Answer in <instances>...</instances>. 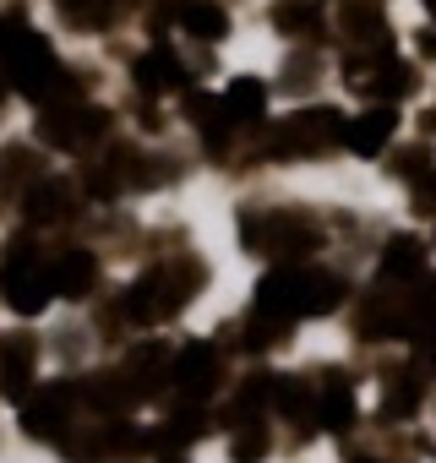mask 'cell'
Here are the masks:
<instances>
[{
	"label": "cell",
	"instance_id": "7c38bea8",
	"mask_svg": "<svg viewBox=\"0 0 436 463\" xmlns=\"http://www.w3.org/2000/svg\"><path fill=\"white\" fill-rule=\"evenodd\" d=\"M66 420H71V392L66 387H44V392H33L23 403V430L33 441H55L66 430Z\"/></svg>",
	"mask_w": 436,
	"mask_h": 463
},
{
	"label": "cell",
	"instance_id": "9c48e42d",
	"mask_svg": "<svg viewBox=\"0 0 436 463\" xmlns=\"http://www.w3.org/2000/svg\"><path fill=\"white\" fill-rule=\"evenodd\" d=\"M268 28L284 44H317L327 17H322V0H268Z\"/></svg>",
	"mask_w": 436,
	"mask_h": 463
},
{
	"label": "cell",
	"instance_id": "6da1fadb",
	"mask_svg": "<svg viewBox=\"0 0 436 463\" xmlns=\"http://www.w3.org/2000/svg\"><path fill=\"white\" fill-rule=\"evenodd\" d=\"M344 300V284L322 268H279L257 284V317L279 322V327H295L306 317H327L333 306Z\"/></svg>",
	"mask_w": 436,
	"mask_h": 463
},
{
	"label": "cell",
	"instance_id": "277c9868",
	"mask_svg": "<svg viewBox=\"0 0 436 463\" xmlns=\"http://www.w3.org/2000/svg\"><path fill=\"white\" fill-rule=\"evenodd\" d=\"M131 88L142 99H169V93H185V61L164 44V39H147V50L131 61Z\"/></svg>",
	"mask_w": 436,
	"mask_h": 463
},
{
	"label": "cell",
	"instance_id": "5bb4252c",
	"mask_svg": "<svg viewBox=\"0 0 436 463\" xmlns=\"http://www.w3.org/2000/svg\"><path fill=\"white\" fill-rule=\"evenodd\" d=\"M317 420H322L327 430H349V425H355V387H349L344 376H327V382H322V392H317Z\"/></svg>",
	"mask_w": 436,
	"mask_h": 463
},
{
	"label": "cell",
	"instance_id": "3957f363",
	"mask_svg": "<svg viewBox=\"0 0 436 463\" xmlns=\"http://www.w3.org/2000/svg\"><path fill=\"white\" fill-rule=\"evenodd\" d=\"M327 147H344V115L333 104H311V109H295L284 126H279V153L284 158H317Z\"/></svg>",
	"mask_w": 436,
	"mask_h": 463
},
{
	"label": "cell",
	"instance_id": "7a4b0ae2",
	"mask_svg": "<svg viewBox=\"0 0 436 463\" xmlns=\"http://www.w3.org/2000/svg\"><path fill=\"white\" fill-rule=\"evenodd\" d=\"M0 306L12 317H44L55 306V284H50V257L33 241H6L0 251Z\"/></svg>",
	"mask_w": 436,
	"mask_h": 463
},
{
	"label": "cell",
	"instance_id": "52a82bcc",
	"mask_svg": "<svg viewBox=\"0 0 436 463\" xmlns=\"http://www.w3.org/2000/svg\"><path fill=\"white\" fill-rule=\"evenodd\" d=\"M71 185L61 180V175H33L28 185H23V218L33 223V229H50V223H66L71 218Z\"/></svg>",
	"mask_w": 436,
	"mask_h": 463
},
{
	"label": "cell",
	"instance_id": "30bf717a",
	"mask_svg": "<svg viewBox=\"0 0 436 463\" xmlns=\"http://www.w3.org/2000/svg\"><path fill=\"white\" fill-rule=\"evenodd\" d=\"M224 115H230V126L241 131V126H262L268 120V104H273V88L262 82V77H251V71H241V77H230L224 82Z\"/></svg>",
	"mask_w": 436,
	"mask_h": 463
},
{
	"label": "cell",
	"instance_id": "2e32d148",
	"mask_svg": "<svg viewBox=\"0 0 436 463\" xmlns=\"http://www.w3.org/2000/svg\"><path fill=\"white\" fill-rule=\"evenodd\" d=\"M393 420H409L414 409H420V382H409V376H393V387H387V403H382Z\"/></svg>",
	"mask_w": 436,
	"mask_h": 463
},
{
	"label": "cell",
	"instance_id": "e0dca14e",
	"mask_svg": "<svg viewBox=\"0 0 436 463\" xmlns=\"http://www.w3.org/2000/svg\"><path fill=\"white\" fill-rule=\"evenodd\" d=\"M262 452H268V430L246 420V430H241V436L230 441V458H235V463H257Z\"/></svg>",
	"mask_w": 436,
	"mask_h": 463
},
{
	"label": "cell",
	"instance_id": "4fadbf2b",
	"mask_svg": "<svg viewBox=\"0 0 436 463\" xmlns=\"http://www.w3.org/2000/svg\"><path fill=\"white\" fill-rule=\"evenodd\" d=\"M39 371V338L28 333H12V338H0V387L6 392H23Z\"/></svg>",
	"mask_w": 436,
	"mask_h": 463
},
{
	"label": "cell",
	"instance_id": "9a60e30c",
	"mask_svg": "<svg viewBox=\"0 0 436 463\" xmlns=\"http://www.w3.org/2000/svg\"><path fill=\"white\" fill-rule=\"evenodd\" d=\"M425 273V241L420 235H393L382 251V279H420Z\"/></svg>",
	"mask_w": 436,
	"mask_h": 463
},
{
	"label": "cell",
	"instance_id": "8992f818",
	"mask_svg": "<svg viewBox=\"0 0 436 463\" xmlns=\"http://www.w3.org/2000/svg\"><path fill=\"white\" fill-rule=\"evenodd\" d=\"M398 131V109L393 104H365L360 115H344V147L355 158H376Z\"/></svg>",
	"mask_w": 436,
	"mask_h": 463
},
{
	"label": "cell",
	"instance_id": "ac0fdd59",
	"mask_svg": "<svg viewBox=\"0 0 436 463\" xmlns=\"http://www.w3.org/2000/svg\"><path fill=\"white\" fill-rule=\"evenodd\" d=\"M425 12H431V17H436V0H425Z\"/></svg>",
	"mask_w": 436,
	"mask_h": 463
},
{
	"label": "cell",
	"instance_id": "ba28073f",
	"mask_svg": "<svg viewBox=\"0 0 436 463\" xmlns=\"http://www.w3.org/2000/svg\"><path fill=\"white\" fill-rule=\"evenodd\" d=\"M169 382L180 398H207L218 387V349L213 344H185L180 354H169Z\"/></svg>",
	"mask_w": 436,
	"mask_h": 463
},
{
	"label": "cell",
	"instance_id": "8fae6325",
	"mask_svg": "<svg viewBox=\"0 0 436 463\" xmlns=\"http://www.w3.org/2000/svg\"><path fill=\"white\" fill-rule=\"evenodd\" d=\"M50 284H55V300H88V289L99 284V257L82 251V246H66L50 257Z\"/></svg>",
	"mask_w": 436,
	"mask_h": 463
},
{
	"label": "cell",
	"instance_id": "5b68a950",
	"mask_svg": "<svg viewBox=\"0 0 436 463\" xmlns=\"http://www.w3.org/2000/svg\"><path fill=\"white\" fill-rule=\"evenodd\" d=\"M164 17L175 33H185L191 44H224L230 39V6L224 0H164Z\"/></svg>",
	"mask_w": 436,
	"mask_h": 463
}]
</instances>
